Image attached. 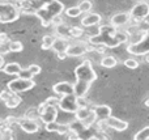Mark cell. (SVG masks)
Returning a JSON list of instances; mask_svg holds the SVG:
<instances>
[{
	"instance_id": "cell-19",
	"label": "cell",
	"mask_w": 149,
	"mask_h": 140,
	"mask_svg": "<svg viewBox=\"0 0 149 140\" xmlns=\"http://www.w3.org/2000/svg\"><path fill=\"white\" fill-rule=\"evenodd\" d=\"M74 85V94H76L77 97H84L85 94L88 93V91H89L90 85L92 84L89 83H84V81H80V80H76V83L73 84Z\"/></svg>"
},
{
	"instance_id": "cell-17",
	"label": "cell",
	"mask_w": 149,
	"mask_h": 140,
	"mask_svg": "<svg viewBox=\"0 0 149 140\" xmlns=\"http://www.w3.org/2000/svg\"><path fill=\"white\" fill-rule=\"evenodd\" d=\"M46 130L49 132H58L60 135H64V134L70 132L71 127L68 125H62V123H58L56 120L51 123H46Z\"/></svg>"
},
{
	"instance_id": "cell-27",
	"label": "cell",
	"mask_w": 149,
	"mask_h": 140,
	"mask_svg": "<svg viewBox=\"0 0 149 140\" xmlns=\"http://www.w3.org/2000/svg\"><path fill=\"white\" fill-rule=\"evenodd\" d=\"M79 7H80V9H81L82 13H88L92 10L93 3L90 1V0H81V1L79 3Z\"/></svg>"
},
{
	"instance_id": "cell-14",
	"label": "cell",
	"mask_w": 149,
	"mask_h": 140,
	"mask_svg": "<svg viewBox=\"0 0 149 140\" xmlns=\"http://www.w3.org/2000/svg\"><path fill=\"white\" fill-rule=\"evenodd\" d=\"M52 89H54V92L56 94H59V96H65V94L74 93V85L68 83V81H60V83L55 84V85L52 86Z\"/></svg>"
},
{
	"instance_id": "cell-28",
	"label": "cell",
	"mask_w": 149,
	"mask_h": 140,
	"mask_svg": "<svg viewBox=\"0 0 149 140\" xmlns=\"http://www.w3.org/2000/svg\"><path fill=\"white\" fill-rule=\"evenodd\" d=\"M9 50L12 52H21L24 50V45L20 41H9Z\"/></svg>"
},
{
	"instance_id": "cell-3",
	"label": "cell",
	"mask_w": 149,
	"mask_h": 140,
	"mask_svg": "<svg viewBox=\"0 0 149 140\" xmlns=\"http://www.w3.org/2000/svg\"><path fill=\"white\" fill-rule=\"evenodd\" d=\"M74 76H76V80L84 81V83H94L97 80V73L93 70L92 63L89 60H84L81 64H79L74 68Z\"/></svg>"
},
{
	"instance_id": "cell-37",
	"label": "cell",
	"mask_w": 149,
	"mask_h": 140,
	"mask_svg": "<svg viewBox=\"0 0 149 140\" xmlns=\"http://www.w3.org/2000/svg\"><path fill=\"white\" fill-rule=\"evenodd\" d=\"M72 33H73V37H79L81 34V29L79 28H72Z\"/></svg>"
},
{
	"instance_id": "cell-23",
	"label": "cell",
	"mask_w": 149,
	"mask_h": 140,
	"mask_svg": "<svg viewBox=\"0 0 149 140\" xmlns=\"http://www.w3.org/2000/svg\"><path fill=\"white\" fill-rule=\"evenodd\" d=\"M92 113H93V109H88V107H81L80 106L79 110L74 113V117H76V119L79 120V122H82V120L86 119Z\"/></svg>"
},
{
	"instance_id": "cell-12",
	"label": "cell",
	"mask_w": 149,
	"mask_h": 140,
	"mask_svg": "<svg viewBox=\"0 0 149 140\" xmlns=\"http://www.w3.org/2000/svg\"><path fill=\"white\" fill-rule=\"evenodd\" d=\"M18 126L28 134H36L37 131L39 130L38 122L31 119V118H21V119L18 120Z\"/></svg>"
},
{
	"instance_id": "cell-9",
	"label": "cell",
	"mask_w": 149,
	"mask_h": 140,
	"mask_svg": "<svg viewBox=\"0 0 149 140\" xmlns=\"http://www.w3.org/2000/svg\"><path fill=\"white\" fill-rule=\"evenodd\" d=\"M131 16L135 20H143L149 16V4L147 1H140L135 4V7L131 9Z\"/></svg>"
},
{
	"instance_id": "cell-16",
	"label": "cell",
	"mask_w": 149,
	"mask_h": 140,
	"mask_svg": "<svg viewBox=\"0 0 149 140\" xmlns=\"http://www.w3.org/2000/svg\"><path fill=\"white\" fill-rule=\"evenodd\" d=\"M93 110L97 115L98 122H103L109 117H111V107L107 106V105H97V106L93 107Z\"/></svg>"
},
{
	"instance_id": "cell-21",
	"label": "cell",
	"mask_w": 149,
	"mask_h": 140,
	"mask_svg": "<svg viewBox=\"0 0 149 140\" xmlns=\"http://www.w3.org/2000/svg\"><path fill=\"white\" fill-rule=\"evenodd\" d=\"M22 70L21 68V65L18 64V63H8V64H5L4 67L1 68V71L3 72H5L7 75H15V76H17L18 73H20V71Z\"/></svg>"
},
{
	"instance_id": "cell-1",
	"label": "cell",
	"mask_w": 149,
	"mask_h": 140,
	"mask_svg": "<svg viewBox=\"0 0 149 140\" xmlns=\"http://www.w3.org/2000/svg\"><path fill=\"white\" fill-rule=\"evenodd\" d=\"M128 39V34L123 31H116L115 26L105 25L101 26L97 36H93L89 38L92 45L97 46H107V47H118L119 45L124 43Z\"/></svg>"
},
{
	"instance_id": "cell-34",
	"label": "cell",
	"mask_w": 149,
	"mask_h": 140,
	"mask_svg": "<svg viewBox=\"0 0 149 140\" xmlns=\"http://www.w3.org/2000/svg\"><path fill=\"white\" fill-rule=\"evenodd\" d=\"M28 68L31 71V72H33L34 76H36V75H39V73H41V67H39L38 64H30Z\"/></svg>"
},
{
	"instance_id": "cell-11",
	"label": "cell",
	"mask_w": 149,
	"mask_h": 140,
	"mask_svg": "<svg viewBox=\"0 0 149 140\" xmlns=\"http://www.w3.org/2000/svg\"><path fill=\"white\" fill-rule=\"evenodd\" d=\"M56 117H58V109L55 105H47V106L45 107L43 111L41 113V119L45 125H46V123L55 122V120H56Z\"/></svg>"
},
{
	"instance_id": "cell-13",
	"label": "cell",
	"mask_w": 149,
	"mask_h": 140,
	"mask_svg": "<svg viewBox=\"0 0 149 140\" xmlns=\"http://www.w3.org/2000/svg\"><path fill=\"white\" fill-rule=\"evenodd\" d=\"M132 18L131 16V12H120V13H116V15H114L113 17H111L110 20V24L113 26H115V28H119V26H124L127 25V24L130 22V20Z\"/></svg>"
},
{
	"instance_id": "cell-10",
	"label": "cell",
	"mask_w": 149,
	"mask_h": 140,
	"mask_svg": "<svg viewBox=\"0 0 149 140\" xmlns=\"http://www.w3.org/2000/svg\"><path fill=\"white\" fill-rule=\"evenodd\" d=\"M102 123L105 126H107V127L115 130V131H124L128 128V123H127L126 120H122V119H119V118L113 117V115L109 117L107 119H105Z\"/></svg>"
},
{
	"instance_id": "cell-15",
	"label": "cell",
	"mask_w": 149,
	"mask_h": 140,
	"mask_svg": "<svg viewBox=\"0 0 149 140\" xmlns=\"http://www.w3.org/2000/svg\"><path fill=\"white\" fill-rule=\"evenodd\" d=\"M89 50V47H86V45L85 43H74V45H70V47L67 49V55L68 56H81V55H84L85 52H88Z\"/></svg>"
},
{
	"instance_id": "cell-8",
	"label": "cell",
	"mask_w": 149,
	"mask_h": 140,
	"mask_svg": "<svg viewBox=\"0 0 149 140\" xmlns=\"http://www.w3.org/2000/svg\"><path fill=\"white\" fill-rule=\"evenodd\" d=\"M127 52L132 55H147L149 54V36H144L139 42L127 46Z\"/></svg>"
},
{
	"instance_id": "cell-29",
	"label": "cell",
	"mask_w": 149,
	"mask_h": 140,
	"mask_svg": "<svg viewBox=\"0 0 149 140\" xmlns=\"http://www.w3.org/2000/svg\"><path fill=\"white\" fill-rule=\"evenodd\" d=\"M148 139H149V126L144 127L143 130H140L135 135V140H148Z\"/></svg>"
},
{
	"instance_id": "cell-24",
	"label": "cell",
	"mask_w": 149,
	"mask_h": 140,
	"mask_svg": "<svg viewBox=\"0 0 149 140\" xmlns=\"http://www.w3.org/2000/svg\"><path fill=\"white\" fill-rule=\"evenodd\" d=\"M116 64H118V60H116L114 56H111V55L103 56L102 60H101V65L105 68H114Z\"/></svg>"
},
{
	"instance_id": "cell-5",
	"label": "cell",
	"mask_w": 149,
	"mask_h": 140,
	"mask_svg": "<svg viewBox=\"0 0 149 140\" xmlns=\"http://www.w3.org/2000/svg\"><path fill=\"white\" fill-rule=\"evenodd\" d=\"M8 89L15 93H22V92L30 91L31 88L36 86V83L33 81V79H22V77H17L15 80L8 83Z\"/></svg>"
},
{
	"instance_id": "cell-36",
	"label": "cell",
	"mask_w": 149,
	"mask_h": 140,
	"mask_svg": "<svg viewBox=\"0 0 149 140\" xmlns=\"http://www.w3.org/2000/svg\"><path fill=\"white\" fill-rule=\"evenodd\" d=\"M62 24H63V20H62V17H60V15L56 16V17H54V20H52V25L58 26V25H62Z\"/></svg>"
},
{
	"instance_id": "cell-38",
	"label": "cell",
	"mask_w": 149,
	"mask_h": 140,
	"mask_svg": "<svg viewBox=\"0 0 149 140\" xmlns=\"http://www.w3.org/2000/svg\"><path fill=\"white\" fill-rule=\"evenodd\" d=\"M7 39H8V38H7V34H5V33H1V41H3V43H4Z\"/></svg>"
},
{
	"instance_id": "cell-33",
	"label": "cell",
	"mask_w": 149,
	"mask_h": 140,
	"mask_svg": "<svg viewBox=\"0 0 149 140\" xmlns=\"http://www.w3.org/2000/svg\"><path fill=\"white\" fill-rule=\"evenodd\" d=\"M33 72L29 68H22L20 71V73L17 75V77H22V79H33Z\"/></svg>"
},
{
	"instance_id": "cell-20",
	"label": "cell",
	"mask_w": 149,
	"mask_h": 140,
	"mask_svg": "<svg viewBox=\"0 0 149 140\" xmlns=\"http://www.w3.org/2000/svg\"><path fill=\"white\" fill-rule=\"evenodd\" d=\"M68 47H70V45H68L67 39L59 37V38L55 39L54 46H52V50H54V51H56L58 54H62V52H67Z\"/></svg>"
},
{
	"instance_id": "cell-7",
	"label": "cell",
	"mask_w": 149,
	"mask_h": 140,
	"mask_svg": "<svg viewBox=\"0 0 149 140\" xmlns=\"http://www.w3.org/2000/svg\"><path fill=\"white\" fill-rule=\"evenodd\" d=\"M55 1V0H21V12L22 13H34L41 8L46 7L47 4Z\"/></svg>"
},
{
	"instance_id": "cell-18",
	"label": "cell",
	"mask_w": 149,
	"mask_h": 140,
	"mask_svg": "<svg viewBox=\"0 0 149 140\" xmlns=\"http://www.w3.org/2000/svg\"><path fill=\"white\" fill-rule=\"evenodd\" d=\"M101 20H102L101 15H98V13H89V15H86L81 20V25L82 26H93V25L100 24Z\"/></svg>"
},
{
	"instance_id": "cell-25",
	"label": "cell",
	"mask_w": 149,
	"mask_h": 140,
	"mask_svg": "<svg viewBox=\"0 0 149 140\" xmlns=\"http://www.w3.org/2000/svg\"><path fill=\"white\" fill-rule=\"evenodd\" d=\"M55 39H56V38H55L54 36H45L43 38H42V49H43V50L52 49Z\"/></svg>"
},
{
	"instance_id": "cell-4",
	"label": "cell",
	"mask_w": 149,
	"mask_h": 140,
	"mask_svg": "<svg viewBox=\"0 0 149 140\" xmlns=\"http://www.w3.org/2000/svg\"><path fill=\"white\" fill-rule=\"evenodd\" d=\"M21 15V9H18L15 4L1 3L0 5V21L1 24H8L16 21Z\"/></svg>"
},
{
	"instance_id": "cell-32",
	"label": "cell",
	"mask_w": 149,
	"mask_h": 140,
	"mask_svg": "<svg viewBox=\"0 0 149 140\" xmlns=\"http://www.w3.org/2000/svg\"><path fill=\"white\" fill-rule=\"evenodd\" d=\"M124 65L127 68H130V70H136L139 67V62L136 59H134V58H128V59L124 60Z\"/></svg>"
},
{
	"instance_id": "cell-31",
	"label": "cell",
	"mask_w": 149,
	"mask_h": 140,
	"mask_svg": "<svg viewBox=\"0 0 149 140\" xmlns=\"http://www.w3.org/2000/svg\"><path fill=\"white\" fill-rule=\"evenodd\" d=\"M97 122V115H95V113H94V110H93V113L89 115V117L86 118L85 120H82L81 122V125L84 126V127H90L92 125H94V123Z\"/></svg>"
},
{
	"instance_id": "cell-6",
	"label": "cell",
	"mask_w": 149,
	"mask_h": 140,
	"mask_svg": "<svg viewBox=\"0 0 149 140\" xmlns=\"http://www.w3.org/2000/svg\"><path fill=\"white\" fill-rule=\"evenodd\" d=\"M79 98L74 93L72 94H65V96H62L59 101V105L58 107L62 109L63 111H67V113H76L79 110L80 105H79Z\"/></svg>"
},
{
	"instance_id": "cell-2",
	"label": "cell",
	"mask_w": 149,
	"mask_h": 140,
	"mask_svg": "<svg viewBox=\"0 0 149 140\" xmlns=\"http://www.w3.org/2000/svg\"><path fill=\"white\" fill-rule=\"evenodd\" d=\"M63 10H64V4H62L59 0H55V1L47 4L46 7L37 10L36 15H37V17L42 21V25H43L45 28H47V26H50L52 24L54 17L59 16Z\"/></svg>"
},
{
	"instance_id": "cell-30",
	"label": "cell",
	"mask_w": 149,
	"mask_h": 140,
	"mask_svg": "<svg viewBox=\"0 0 149 140\" xmlns=\"http://www.w3.org/2000/svg\"><path fill=\"white\" fill-rule=\"evenodd\" d=\"M81 9H80L79 5H76V7H71L68 8V9H65V15L68 16V17H79L80 15H81Z\"/></svg>"
},
{
	"instance_id": "cell-22",
	"label": "cell",
	"mask_w": 149,
	"mask_h": 140,
	"mask_svg": "<svg viewBox=\"0 0 149 140\" xmlns=\"http://www.w3.org/2000/svg\"><path fill=\"white\" fill-rule=\"evenodd\" d=\"M56 34H58V36H60V37H64L65 39L72 38V37H73L72 28H70V26L64 25V24H62V25H58V26H56Z\"/></svg>"
},
{
	"instance_id": "cell-26",
	"label": "cell",
	"mask_w": 149,
	"mask_h": 140,
	"mask_svg": "<svg viewBox=\"0 0 149 140\" xmlns=\"http://www.w3.org/2000/svg\"><path fill=\"white\" fill-rule=\"evenodd\" d=\"M20 102H21V98L17 96V93H15L8 101H5V105H7V107H9V109H13V107H17L18 105H20Z\"/></svg>"
},
{
	"instance_id": "cell-35",
	"label": "cell",
	"mask_w": 149,
	"mask_h": 140,
	"mask_svg": "<svg viewBox=\"0 0 149 140\" xmlns=\"http://www.w3.org/2000/svg\"><path fill=\"white\" fill-rule=\"evenodd\" d=\"M59 101L60 98H55V97H50V98H47V105H55V106H58L59 105Z\"/></svg>"
}]
</instances>
